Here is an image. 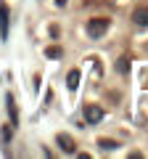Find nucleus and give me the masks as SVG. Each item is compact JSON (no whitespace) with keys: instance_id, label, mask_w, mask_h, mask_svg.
<instances>
[{"instance_id":"nucleus-7","label":"nucleus","mask_w":148,"mask_h":159,"mask_svg":"<svg viewBox=\"0 0 148 159\" xmlns=\"http://www.w3.org/2000/svg\"><path fill=\"white\" fill-rule=\"evenodd\" d=\"M6 103H8V114H11V122H16V103H13V96H6Z\"/></svg>"},{"instance_id":"nucleus-9","label":"nucleus","mask_w":148,"mask_h":159,"mask_svg":"<svg viewBox=\"0 0 148 159\" xmlns=\"http://www.w3.org/2000/svg\"><path fill=\"white\" fill-rule=\"evenodd\" d=\"M127 66H130V64H127V58H119V64H116V69H119V72H127Z\"/></svg>"},{"instance_id":"nucleus-8","label":"nucleus","mask_w":148,"mask_h":159,"mask_svg":"<svg viewBox=\"0 0 148 159\" xmlns=\"http://www.w3.org/2000/svg\"><path fill=\"white\" fill-rule=\"evenodd\" d=\"M98 146H101L103 151H111V148H116V143H114V141H106V138H103V141H98Z\"/></svg>"},{"instance_id":"nucleus-2","label":"nucleus","mask_w":148,"mask_h":159,"mask_svg":"<svg viewBox=\"0 0 148 159\" xmlns=\"http://www.w3.org/2000/svg\"><path fill=\"white\" fill-rule=\"evenodd\" d=\"M103 119V109L95 106V103H90V106H85V122L87 125H98Z\"/></svg>"},{"instance_id":"nucleus-4","label":"nucleus","mask_w":148,"mask_h":159,"mask_svg":"<svg viewBox=\"0 0 148 159\" xmlns=\"http://www.w3.org/2000/svg\"><path fill=\"white\" fill-rule=\"evenodd\" d=\"M0 32H3V37H8V6H3V3H0Z\"/></svg>"},{"instance_id":"nucleus-10","label":"nucleus","mask_w":148,"mask_h":159,"mask_svg":"<svg viewBox=\"0 0 148 159\" xmlns=\"http://www.w3.org/2000/svg\"><path fill=\"white\" fill-rule=\"evenodd\" d=\"M48 56H50V58H58V56H61V51H58V48H48Z\"/></svg>"},{"instance_id":"nucleus-6","label":"nucleus","mask_w":148,"mask_h":159,"mask_svg":"<svg viewBox=\"0 0 148 159\" xmlns=\"http://www.w3.org/2000/svg\"><path fill=\"white\" fill-rule=\"evenodd\" d=\"M58 143H61V148H63L66 154H74V141H72L69 135H58Z\"/></svg>"},{"instance_id":"nucleus-5","label":"nucleus","mask_w":148,"mask_h":159,"mask_svg":"<svg viewBox=\"0 0 148 159\" xmlns=\"http://www.w3.org/2000/svg\"><path fill=\"white\" fill-rule=\"evenodd\" d=\"M66 85H69V90H77V85H80V72H77V69H72V72H69Z\"/></svg>"},{"instance_id":"nucleus-3","label":"nucleus","mask_w":148,"mask_h":159,"mask_svg":"<svg viewBox=\"0 0 148 159\" xmlns=\"http://www.w3.org/2000/svg\"><path fill=\"white\" fill-rule=\"evenodd\" d=\"M132 19H135L137 27H148V8H135Z\"/></svg>"},{"instance_id":"nucleus-1","label":"nucleus","mask_w":148,"mask_h":159,"mask_svg":"<svg viewBox=\"0 0 148 159\" xmlns=\"http://www.w3.org/2000/svg\"><path fill=\"white\" fill-rule=\"evenodd\" d=\"M108 29V19H90L87 21V34H90L93 40H98L101 34H106Z\"/></svg>"}]
</instances>
